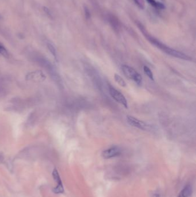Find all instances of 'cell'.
Here are the masks:
<instances>
[{"label": "cell", "instance_id": "9c48e42d", "mask_svg": "<svg viewBox=\"0 0 196 197\" xmlns=\"http://www.w3.org/2000/svg\"><path fill=\"white\" fill-rule=\"evenodd\" d=\"M114 78H115V80L116 81L117 83H118L120 86L123 87H126V82H125V81L123 80V78L121 77L120 75L117 74H115V76H114Z\"/></svg>", "mask_w": 196, "mask_h": 197}, {"label": "cell", "instance_id": "7a4b0ae2", "mask_svg": "<svg viewBox=\"0 0 196 197\" xmlns=\"http://www.w3.org/2000/svg\"><path fill=\"white\" fill-rule=\"evenodd\" d=\"M121 70L127 78L135 81L138 85L142 84L143 80L142 76L133 68L127 65H123L121 66Z\"/></svg>", "mask_w": 196, "mask_h": 197}, {"label": "cell", "instance_id": "7c38bea8", "mask_svg": "<svg viewBox=\"0 0 196 197\" xmlns=\"http://www.w3.org/2000/svg\"><path fill=\"white\" fill-rule=\"evenodd\" d=\"M0 54L4 55V57H8V51L2 46L0 45Z\"/></svg>", "mask_w": 196, "mask_h": 197}, {"label": "cell", "instance_id": "5bb4252c", "mask_svg": "<svg viewBox=\"0 0 196 197\" xmlns=\"http://www.w3.org/2000/svg\"><path fill=\"white\" fill-rule=\"evenodd\" d=\"M1 16L0 15V19H1Z\"/></svg>", "mask_w": 196, "mask_h": 197}, {"label": "cell", "instance_id": "277c9868", "mask_svg": "<svg viewBox=\"0 0 196 197\" xmlns=\"http://www.w3.org/2000/svg\"><path fill=\"white\" fill-rule=\"evenodd\" d=\"M127 120L128 124L130 125L143 130H150L151 129V126H150L148 124H146L134 116H127Z\"/></svg>", "mask_w": 196, "mask_h": 197}, {"label": "cell", "instance_id": "8992f818", "mask_svg": "<svg viewBox=\"0 0 196 197\" xmlns=\"http://www.w3.org/2000/svg\"><path fill=\"white\" fill-rule=\"evenodd\" d=\"M52 176H53V178H54L55 181L57 182V184H58L57 186L56 187H55L54 190H53L54 193L56 194L63 193L64 190H63V185H62L61 179L60 176L59 175L58 171L56 169H55L54 171H53Z\"/></svg>", "mask_w": 196, "mask_h": 197}, {"label": "cell", "instance_id": "30bf717a", "mask_svg": "<svg viewBox=\"0 0 196 197\" xmlns=\"http://www.w3.org/2000/svg\"><path fill=\"white\" fill-rule=\"evenodd\" d=\"M143 70H144V73L146 74L147 76V77L150 78L151 80L153 81L154 80V76H153V73L151 72V70L150 68H148L147 66H144Z\"/></svg>", "mask_w": 196, "mask_h": 197}, {"label": "cell", "instance_id": "4fadbf2b", "mask_svg": "<svg viewBox=\"0 0 196 197\" xmlns=\"http://www.w3.org/2000/svg\"><path fill=\"white\" fill-rule=\"evenodd\" d=\"M153 197H160V195L158 194H154V195L153 196Z\"/></svg>", "mask_w": 196, "mask_h": 197}, {"label": "cell", "instance_id": "52a82bcc", "mask_svg": "<svg viewBox=\"0 0 196 197\" xmlns=\"http://www.w3.org/2000/svg\"><path fill=\"white\" fill-rule=\"evenodd\" d=\"M192 193V187L190 185H186L180 191L177 197H190Z\"/></svg>", "mask_w": 196, "mask_h": 197}, {"label": "cell", "instance_id": "8fae6325", "mask_svg": "<svg viewBox=\"0 0 196 197\" xmlns=\"http://www.w3.org/2000/svg\"><path fill=\"white\" fill-rule=\"evenodd\" d=\"M47 47H48V49H49V50L50 51V52L53 54L54 56H55L56 55V50H55V49L54 48V47L50 43L47 44Z\"/></svg>", "mask_w": 196, "mask_h": 197}, {"label": "cell", "instance_id": "6da1fadb", "mask_svg": "<svg viewBox=\"0 0 196 197\" xmlns=\"http://www.w3.org/2000/svg\"><path fill=\"white\" fill-rule=\"evenodd\" d=\"M144 34H145L146 37L150 41V42L153 45H154L155 46L158 47L159 49L161 50L163 52L165 53L166 54H168L170 56H172L175 58H180V59L187 60V61L191 60V58L190 57H189L188 55L182 53L181 51L175 50L173 49L170 48L169 47L167 46L165 44L162 43L159 40L154 38L150 35H147V34H145V33H144Z\"/></svg>", "mask_w": 196, "mask_h": 197}, {"label": "cell", "instance_id": "5b68a950", "mask_svg": "<svg viewBox=\"0 0 196 197\" xmlns=\"http://www.w3.org/2000/svg\"><path fill=\"white\" fill-rule=\"evenodd\" d=\"M121 153V149L119 147H112L102 152V157L105 159L115 157Z\"/></svg>", "mask_w": 196, "mask_h": 197}, {"label": "cell", "instance_id": "ba28073f", "mask_svg": "<svg viewBox=\"0 0 196 197\" xmlns=\"http://www.w3.org/2000/svg\"><path fill=\"white\" fill-rule=\"evenodd\" d=\"M147 1L151 5L154 7V8H156L157 9H163L165 8V5L163 4L161 2H158L156 0H147Z\"/></svg>", "mask_w": 196, "mask_h": 197}, {"label": "cell", "instance_id": "3957f363", "mask_svg": "<svg viewBox=\"0 0 196 197\" xmlns=\"http://www.w3.org/2000/svg\"><path fill=\"white\" fill-rule=\"evenodd\" d=\"M109 91L112 97L117 103L123 105L125 108H128V103L125 96L121 93L112 86L109 87Z\"/></svg>", "mask_w": 196, "mask_h": 197}]
</instances>
